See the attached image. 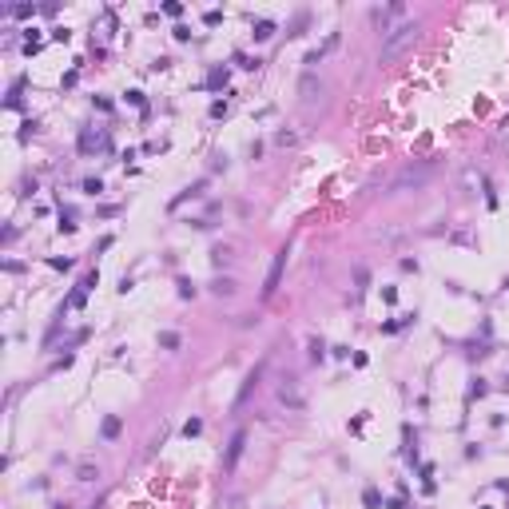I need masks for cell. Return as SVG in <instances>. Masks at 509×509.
<instances>
[{"label":"cell","mask_w":509,"mask_h":509,"mask_svg":"<svg viewBox=\"0 0 509 509\" xmlns=\"http://www.w3.org/2000/svg\"><path fill=\"white\" fill-rule=\"evenodd\" d=\"M434 171V163H418V167H406L402 175L394 179V191H406V187H418V183H426V175Z\"/></svg>","instance_id":"3"},{"label":"cell","mask_w":509,"mask_h":509,"mask_svg":"<svg viewBox=\"0 0 509 509\" xmlns=\"http://www.w3.org/2000/svg\"><path fill=\"white\" fill-rule=\"evenodd\" d=\"M251 36H255V40H271V36H275V20H259Z\"/></svg>","instance_id":"10"},{"label":"cell","mask_w":509,"mask_h":509,"mask_svg":"<svg viewBox=\"0 0 509 509\" xmlns=\"http://www.w3.org/2000/svg\"><path fill=\"white\" fill-rule=\"evenodd\" d=\"M207 84H211V88H219V84H227V68H215V72H211V80H207Z\"/></svg>","instance_id":"18"},{"label":"cell","mask_w":509,"mask_h":509,"mask_svg":"<svg viewBox=\"0 0 509 509\" xmlns=\"http://www.w3.org/2000/svg\"><path fill=\"white\" fill-rule=\"evenodd\" d=\"M505 143H509V131H505Z\"/></svg>","instance_id":"28"},{"label":"cell","mask_w":509,"mask_h":509,"mask_svg":"<svg viewBox=\"0 0 509 509\" xmlns=\"http://www.w3.org/2000/svg\"><path fill=\"white\" fill-rule=\"evenodd\" d=\"M203 24H207V28H219V24H223V12H219V8H207V12H203Z\"/></svg>","instance_id":"13"},{"label":"cell","mask_w":509,"mask_h":509,"mask_svg":"<svg viewBox=\"0 0 509 509\" xmlns=\"http://www.w3.org/2000/svg\"><path fill=\"white\" fill-rule=\"evenodd\" d=\"M76 223H72V211H60V235H72Z\"/></svg>","instance_id":"15"},{"label":"cell","mask_w":509,"mask_h":509,"mask_svg":"<svg viewBox=\"0 0 509 509\" xmlns=\"http://www.w3.org/2000/svg\"><path fill=\"white\" fill-rule=\"evenodd\" d=\"M275 143H283V147H286V143H294V131H279V135H275Z\"/></svg>","instance_id":"27"},{"label":"cell","mask_w":509,"mask_h":509,"mask_svg":"<svg viewBox=\"0 0 509 509\" xmlns=\"http://www.w3.org/2000/svg\"><path fill=\"white\" fill-rule=\"evenodd\" d=\"M159 346H163V350H175V346H179V334H175V330H163V334H159Z\"/></svg>","instance_id":"14"},{"label":"cell","mask_w":509,"mask_h":509,"mask_svg":"<svg viewBox=\"0 0 509 509\" xmlns=\"http://www.w3.org/2000/svg\"><path fill=\"white\" fill-rule=\"evenodd\" d=\"M211 115H215V119H223V115H227V104H223V100H215V104H211Z\"/></svg>","instance_id":"25"},{"label":"cell","mask_w":509,"mask_h":509,"mask_svg":"<svg viewBox=\"0 0 509 509\" xmlns=\"http://www.w3.org/2000/svg\"><path fill=\"white\" fill-rule=\"evenodd\" d=\"M259 378H263V366H255V370H251V374L243 378V390H239V398H235V410H239V406H243V402L251 398V390L259 386Z\"/></svg>","instance_id":"6"},{"label":"cell","mask_w":509,"mask_h":509,"mask_svg":"<svg viewBox=\"0 0 509 509\" xmlns=\"http://www.w3.org/2000/svg\"><path fill=\"white\" fill-rule=\"evenodd\" d=\"M418 32H422V24L418 20H402L398 28L386 32V40H382V60H394L402 48H410L414 40H418Z\"/></svg>","instance_id":"1"},{"label":"cell","mask_w":509,"mask_h":509,"mask_svg":"<svg viewBox=\"0 0 509 509\" xmlns=\"http://www.w3.org/2000/svg\"><path fill=\"white\" fill-rule=\"evenodd\" d=\"M100 430H104V438H108V442H112V438H119V430H123V422H119V418H115V414H108V418H104V426H100Z\"/></svg>","instance_id":"9"},{"label":"cell","mask_w":509,"mask_h":509,"mask_svg":"<svg viewBox=\"0 0 509 509\" xmlns=\"http://www.w3.org/2000/svg\"><path fill=\"white\" fill-rule=\"evenodd\" d=\"M286 255H290V247L275 251V259H271V271H267V283H263V298H271V294L279 290V279H283V267H286Z\"/></svg>","instance_id":"2"},{"label":"cell","mask_w":509,"mask_h":509,"mask_svg":"<svg viewBox=\"0 0 509 509\" xmlns=\"http://www.w3.org/2000/svg\"><path fill=\"white\" fill-rule=\"evenodd\" d=\"M211 290H215V294H235V279H215V283H211Z\"/></svg>","instance_id":"12"},{"label":"cell","mask_w":509,"mask_h":509,"mask_svg":"<svg viewBox=\"0 0 509 509\" xmlns=\"http://www.w3.org/2000/svg\"><path fill=\"white\" fill-rule=\"evenodd\" d=\"M211 259H215V267L231 263V247H215V251H211Z\"/></svg>","instance_id":"16"},{"label":"cell","mask_w":509,"mask_h":509,"mask_svg":"<svg viewBox=\"0 0 509 509\" xmlns=\"http://www.w3.org/2000/svg\"><path fill=\"white\" fill-rule=\"evenodd\" d=\"M68 36H72L68 28H52V40H60V44H68Z\"/></svg>","instance_id":"26"},{"label":"cell","mask_w":509,"mask_h":509,"mask_svg":"<svg viewBox=\"0 0 509 509\" xmlns=\"http://www.w3.org/2000/svg\"><path fill=\"white\" fill-rule=\"evenodd\" d=\"M326 56V52H322V48H310V52H306V60H302V64H310V68H314V64H318V60Z\"/></svg>","instance_id":"21"},{"label":"cell","mask_w":509,"mask_h":509,"mask_svg":"<svg viewBox=\"0 0 509 509\" xmlns=\"http://www.w3.org/2000/svg\"><path fill=\"white\" fill-rule=\"evenodd\" d=\"M195 434H203V422H199V418H191V422L183 426V438H195Z\"/></svg>","instance_id":"17"},{"label":"cell","mask_w":509,"mask_h":509,"mask_svg":"<svg viewBox=\"0 0 509 509\" xmlns=\"http://www.w3.org/2000/svg\"><path fill=\"white\" fill-rule=\"evenodd\" d=\"M179 294H183V298H191V294H195V286H191V279H179Z\"/></svg>","instance_id":"22"},{"label":"cell","mask_w":509,"mask_h":509,"mask_svg":"<svg viewBox=\"0 0 509 509\" xmlns=\"http://www.w3.org/2000/svg\"><path fill=\"white\" fill-rule=\"evenodd\" d=\"M163 12H167V16H183V4H175V0H167V4H163Z\"/></svg>","instance_id":"24"},{"label":"cell","mask_w":509,"mask_h":509,"mask_svg":"<svg viewBox=\"0 0 509 509\" xmlns=\"http://www.w3.org/2000/svg\"><path fill=\"white\" fill-rule=\"evenodd\" d=\"M203 187H207V183H195V187H187V191H179V195L171 199V207H179V203H187V199H195V195H203Z\"/></svg>","instance_id":"11"},{"label":"cell","mask_w":509,"mask_h":509,"mask_svg":"<svg viewBox=\"0 0 509 509\" xmlns=\"http://www.w3.org/2000/svg\"><path fill=\"white\" fill-rule=\"evenodd\" d=\"M32 12H36V8H32V4H16V8H12V16H20V20H28V16H32Z\"/></svg>","instance_id":"19"},{"label":"cell","mask_w":509,"mask_h":509,"mask_svg":"<svg viewBox=\"0 0 509 509\" xmlns=\"http://www.w3.org/2000/svg\"><path fill=\"white\" fill-rule=\"evenodd\" d=\"M96 477H100L96 461H80V465H76V481H96Z\"/></svg>","instance_id":"8"},{"label":"cell","mask_w":509,"mask_h":509,"mask_svg":"<svg viewBox=\"0 0 509 509\" xmlns=\"http://www.w3.org/2000/svg\"><path fill=\"white\" fill-rule=\"evenodd\" d=\"M279 402L290 406V410H302V406H306V398H302V390H298L294 378H283V382H279Z\"/></svg>","instance_id":"4"},{"label":"cell","mask_w":509,"mask_h":509,"mask_svg":"<svg viewBox=\"0 0 509 509\" xmlns=\"http://www.w3.org/2000/svg\"><path fill=\"white\" fill-rule=\"evenodd\" d=\"M318 92H322V84H318V80H314V76H310V72H306V76H302V80H298V96H302V100H314V96H318Z\"/></svg>","instance_id":"7"},{"label":"cell","mask_w":509,"mask_h":509,"mask_svg":"<svg viewBox=\"0 0 509 509\" xmlns=\"http://www.w3.org/2000/svg\"><path fill=\"white\" fill-rule=\"evenodd\" d=\"M243 446H247V430H235V438L227 442V457H223V465H227V469H235V465H239V457H243Z\"/></svg>","instance_id":"5"},{"label":"cell","mask_w":509,"mask_h":509,"mask_svg":"<svg viewBox=\"0 0 509 509\" xmlns=\"http://www.w3.org/2000/svg\"><path fill=\"white\" fill-rule=\"evenodd\" d=\"M362 501H366V509H378V489H366V497H362Z\"/></svg>","instance_id":"23"},{"label":"cell","mask_w":509,"mask_h":509,"mask_svg":"<svg viewBox=\"0 0 509 509\" xmlns=\"http://www.w3.org/2000/svg\"><path fill=\"white\" fill-rule=\"evenodd\" d=\"M84 191H88V195H100L104 183H100V179H84Z\"/></svg>","instance_id":"20"}]
</instances>
